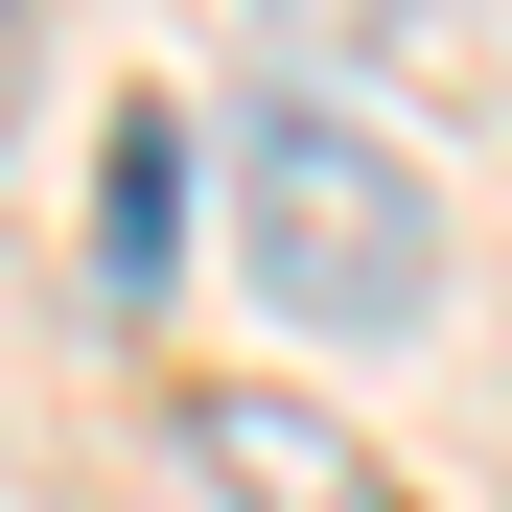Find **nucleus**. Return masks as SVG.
I'll list each match as a JSON object with an SVG mask.
<instances>
[{"instance_id": "5", "label": "nucleus", "mask_w": 512, "mask_h": 512, "mask_svg": "<svg viewBox=\"0 0 512 512\" xmlns=\"http://www.w3.org/2000/svg\"><path fill=\"white\" fill-rule=\"evenodd\" d=\"M0 140H24V0H0Z\"/></svg>"}, {"instance_id": "1", "label": "nucleus", "mask_w": 512, "mask_h": 512, "mask_svg": "<svg viewBox=\"0 0 512 512\" xmlns=\"http://www.w3.org/2000/svg\"><path fill=\"white\" fill-rule=\"evenodd\" d=\"M233 256H256V303H280V326H350V350H396V326L443 303V187H419L373 117L280 94V117L233 140Z\"/></svg>"}, {"instance_id": "4", "label": "nucleus", "mask_w": 512, "mask_h": 512, "mask_svg": "<svg viewBox=\"0 0 512 512\" xmlns=\"http://www.w3.org/2000/svg\"><path fill=\"white\" fill-rule=\"evenodd\" d=\"M280 24H303V47H396L419 0H280Z\"/></svg>"}, {"instance_id": "3", "label": "nucleus", "mask_w": 512, "mask_h": 512, "mask_svg": "<svg viewBox=\"0 0 512 512\" xmlns=\"http://www.w3.org/2000/svg\"><path fill=\"white\" fill-rule=\"evenodd\" d=\"M163 233H187V140L117 117V163H94V280H117V303H163Z\"/></svg>"}, {"instance_id": "2", "label": "nucleus", "mask_w": 512, "mask_h": 512, "mask_svg": "<svg viewBox=\"0 0 512 512\" xmlns=\"http://www.w3.org/2000/svg\"><path fill=\"white\" fill-rule=\"evenodd\" d=\"M187 512H419V489L350 443V419H303L280 373H210L187 396Z\"/></svg>"}]
</instances>
